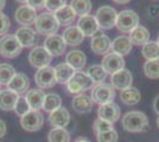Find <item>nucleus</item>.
Returning a JSON list of instances; mask_svg holds the SVG:
<instances>
[{
	"instance_id": "obj_1",
	"label": "nucleus",
	"mask_w": 159,
	"mask_h": 142,
	"mask_svg": "<svg viewBox=\"0 0 159 142\" xmlns=\"http://www.w3.org/2000/svg\"><path fill=\"white\" fill-rule=\"evenodd\" d=\"M122 128L131 133L144 131L148 127V118L143 111H128L121 118Z\"/></svg>"
},
{
	"instance_id": "obj_2",
	"label": "nucleus",
	"mask_w": 159,
	"mask_h": 142,
	"mask_svg": "<svg viewBox=\"0 0 159 142\" xmlns=\"http://www.w3.org/2000/svg\"><path fill=\"white\" fill-rule=\"evenodd\" d=\"M36 31L38 33L43 34V36H51V34H56V32L60 28V23L56 19L55 13L51 12H43V13L38 14L36 23Z\"/></svg>"
},
{
	"instance_id": "obj_3",
	"label": "nucleus",
	"mask_w": 159,
	"mask_h": 142,
	"mask_svg": "<svg viewBox=\"0 0 159 142\" xmlns=\"http://www.w3.org/2000/svg\"><path fill=\"white\" fill-rule=\"evenodd\" d=\"M94 83L93 80L88 76L87 72L83 71H76L74 74L73 78L66 83V89L70 94L80 95L82 94L83 91L86 90H90L94 88Z\"/></svg>"
},
{
	"instance_id": "obj_4",
	"label": "nucleus",
	"mask_w": 159,
	"mask_h": 142,
	"mask_svg": "<svg viewBox=\"0 0 159 142\" xmlns=\"http://www.w3.org/2000/svg\"><path fill=\"white\" fill-rule=\"evenodd\" d=\"M138 25H139V15L134 11H132V10H124V11L118 13L115 26L118 27V30L120 32L129 33Z\"/></svg>"
},
{
	"instance_id": "obj_5",
	"label": "nucleus",
	"mask_w": 159,
	"mask_h": 142,
	"mask_svg": "<svg viewBox=\"0 0 159 142\" xmlns=\"http://www.w3.org/2000/svg\"><path fill=\"white\" fill-rule=\"evenodd\" d=\"M20 45L14 34H5L0 38V54L5 58H16L21 52Z\"/></svg>"
},
{
	"instance_id": "obj_6",
	"label": "nucleus",
	"mask_w": 159,
	"mask_h": 142,
	"mask_svg": "<svg viewBox=\"0 0 159 142\" xmlns=\"http://www.w3.org/2000/svg\"><path fill=\"white\" fill-rule=\"evenodd\" d=\"M90 97H92L93 102L98 103L99 105L111 103L115 98V89L112 84L100 83V84H96L92 89V96Z\"/></svg>"
},
{
	"instance_id": "obj_7",
	"label": "nucleus",
	"mask_w": 159,
	"mask_h": 142,
	"mask_svg": "<svg viewBox=\"0 0 159 142\" xmlns=\"http://www.w3.org/2000/svg\"><path fill=\"white\" fill-rule=\"evenodd\" d=\"M118 18V12L111 6H101L95 13V19L102 30H111L115 26Z\"/></svg>"
},
{
	"instance_id": "obj_8",
	"label": "nucleus",
	"mask_w": 159,
	"mask_h": 142,
	"mask_svg": "<svg viewBox=\"0 0 159 142\" xmlns=\"http://www.w3.org/2000/svg\"><path fill=\"white\" fill-rule=\"evenodd\" d=\"M52 61V56L49 54L44 46H36L29 54V62L36 69H42L45 67H50Z\"/></svg>"
},
{
	"instance_id": "obj_9",
	"label": "nucleus",
	"mask_w": 159,
	"mask_h": 142,
	"mask_svg": "<svg viewBox=\"0 0 159 142\" xmlns=\"http://www.w3.org/2000/svg\"><path fill=\"white\" fill-rule=\"evenodd\" d=\"M44 116L39 110H30L20 117V126L26 131H37L43 127Z\"/></svg>"
},
{
	"instance_id": "obj_10",
	"label": "nucleus",
	"mask_w": 159,
	"mask_h": 142,
	"mask_svg": "<svg viewBox=\"0 0 159 142\" xmlns=\"http://www.w3.org/2000/svg\"><path fill=\"white\" fill-rule=\"evenodd\" d=\"M34 82L39 89H50L57 83L55 68L52 67H45V68L38 69L34 74Z\"/></svg>"
},
{
	"instance_id": "obj_11",
	"label": "nucleus",
	"mask_w": 159,
	"mask_h": 142,
	"mask_svg": "<svg viewBox=\"0 0 159 142\" xmlns=\"http://www.w3.org/2000/svg\"><path fill=\"white\" fill-rule=\"evenodd\" d=\"M101 65L107 74L113 75L125 69V59H124V56H120L115 52H109L102 58Z\"/></svg>"
},
{
	"instance_id": "obj_12",
	"label": "nucleus",
	"mask_w": 159,
	"mask_h": 142,
	"mask_svg": "<svg viewBox=\"0 0 159 142\" xmlns=\"http://www.w3.org/2000/svg\"><path fill=\"white\" fill-rule=\"evenodd\" d=\"M43 46L49 51V54L52 57H58L66 52V44L63 37L60 34H51L48 36L44 41V45Z\"/></svg>"
},
{
	"instance_id": "obj_13",
	"label": "nucleus",
	"mask_w": 159,
	"mask_h": 142,
	"mask_svg": "<svg viewBox=\"0 0 159 142\" xmlns=\"http://www.w3.org/2000/svg\"><path fill=\"white\" fill-rule=\"evenodd\" d=\"M36 12L37 11L33 10L32 7H30L29 5H21L17 8V11L14 13V19L21 26L30 27V25H34L36 19L38 17Z\"/></svg>"
},
{
	"instance_id": "obj_14",
	"label": "nucleus",
	"mask_w": 159,
	"mask_h": 142,
	"mask_svg": "<svg viewBox=\"0 0 159 142\" xmlns=\"http://www.w3.org/2000/svg\"><path fill=\"white\" fill-rule=\"evenodd\" d=\"M90 49L94 54L106 56L107 54H109L112 51V41L106 34L96 33L94 37H92Z\"/></svg>"
},
{
	"instance_id": "obj_15",
	"label": "nucleus",
	"mask_w": 159,
	"mask_h": 142,
	"mask_svg": "<svg viewBox=\"0 0 159 142\" xmlns=\"http://www.w3.org/2000/svg\"><path fill=\"white\" fill-rule=\"evenodd\" d=\"M133 83V76L129 70L127 69H122L115 74L111 75V84H112L114 89L118 90H125L127 88H131Z\"/></svg>"
},
{
	"instance_id": "obj_16",
	"label": "nucleus",
	"mask_w": 159,
	"mask_h": 142,
	"mask_svg": "<svg viewBox=\"0 0 159 142\" xmlns=\"http://www.w3.org/2000/svg\"><path fill=\"white\" fill-rule=\"evenodd\" d=\"M77 27L84 34V37H94L100 30L95 15H92V14L80 17V19L77 20Z\"/></svg>"
},
{
	"instance_id": "obj_17",
	"label": "nucleus",
	"mask_w": 159,
	"mask_h": 142,
	"mask_svg": "<svg viewBox=\"0 0 159 142\" xmlns=\"http://www.w3.org/2000/svg\"><path fill=\"white\" fill-rule=\"evenodd\" d=\"M98 115H99V118L114 123L120 118L121 111H120L118 104H115L114 102H111V103L100 105L99 110H98Z\"/></svg>"
},
{
	"instance_id": "obj_18",
	"label": "nucleus",
	"mask_w": 159,
	"mask_h": 142,
	"mask_svg": "<svg viewBox=\"0 0 159 142\" xmlns=\"http://www.w3.org/2000/svg\"><path fill=\"white\" fill-rule=\"evenodd\" d=\"M18 41L20 43V45L23 47H31L36 44L37 41V36H36V31L29 26H21L19 27L16 34Z\"/></svg>"
},
{
	"instance_id": "obj_19",
	"label": "nucleus",
	"mask_w": 159,
	"mask_h": 142,
	"mask_svg": "<svg viewBox=\"0 0 159 142\" xmlns=\"http://www.w3.org/2000/svg\"><path fill=\"white\" fill-rule=\"evenodd\" d=\"M49 122L53 128H66L70 122V114L64 107H61L50 113Z\"/></svg>"
},
{
	"instance_id": "obj_20",
	"label": "nucleus",
	"mask_w": 159,
	"mask_h": 142,
	"mask_svg": "<svg viewBox=\"0 0 159 142\" xmlns=\"http://www.w3.org/2000/svg\"><path fill=\"white\" fill-rule=\"evenodd\" d=\"M30 87V80L25 74L23 72H17L12 78V81L8 83L7 89L12 90L13 93L18 95H21L24 93H27Z\"/></svg>"
},
{
	"instance_id": "obj_21",
	"label": "nucleus",
	"mask_w": 159,
	"mask_h": 142,
	"mask_svg": "<svg viewBox=\"0 0 159 142\" xmlns=\"http://www.w3.org/2000/svg\"><path fill=\"white\" fill-rule=\"evenodd\" d=\"M66 63H68L75 71H81L86 67L87 56L81 50H71L66 54Z\"/></svg>"
},
{
	"instance_id": "obj_22",
	"label": "nucleus",
	"mask_w": 159,
	"mask_h": 142,
	"mask_svg": "<svg viewBox=\"0 0 159 142\" xmlns=\"http://www.w3.org/2000/svg\"><path fill=\"white\" fill-rule=\"evenodd\" d=\"M62 37L66 45L70 46H77L84 41V34L81 32V30L77 26H68L63 31Z\"/></svg>"
},
{
	"instance_id": "obj_23",
	"label": "nucleus",
	"mask_w": 159,
	"mask_h": 142,
	"mask_svg": "<svg viewBox=\"0 0 159 142\" xmlns=\"http://www.w3.org/2000/svg\"><path fill=\"white\" fill-rule=\"evenodd\" d=\"M19 98V95L13 93L10 89H4L0 91V109L4 111L14 110L16 103Z\"/></svg>"
},
{
	"instance_id": "obj_24",
	"label": "nucleus",
	"mask_w": 159,
	"mask_h": 142,
	"mask_svg": "<svg viewBox=\"0 0 159 142\" xmlns=\"http://www.w3.org/2000/svg\"><path fill=\"white\" fill-rule=\"evenodd\" d=\"M93 100L92 97L84 94L76 95L73 100V108L79 114H87L93 109Z\"/></svg>"
},
{
	"instance_id": "obj_25",
	"label": "nucleus",
	"mask_w": 159,
	"mask_h": 142,
	"mask_svg": "<svg viewBox=\"0 0 159 142\" xmlns=\"http://www.w3.org/2000/svg\"><path fill=\"white\" fill-rule=\"evenodd\" d=\"M76 71L74 70L68 63H60L55 67V75H56V81L61 84H66L68 82L73 78L74 74Z\"/></svg>"
},
{
	"instance_id": "obj_26",
	"label": "nucleus",
	"mask_w": 159,
	"mask_h": 142,
	"mask_svg": "<svg viewBox=\"0 0 159 142\" xmlns=\"http://www.w3.org/2000/svg\"><path fill=\"white\" fill-rule=\"evenodd\" d=\"M128 38L132 43V45H143L144 46L146 43L150 41V32L146 27L138 25L134 30L129 32Z\"/></svg>"
},
{
	"instance_id": "obj_27",
	"label": "nucleus",
	"mask_w": 159,
	"mask_h": 142,
	"mask_svg": "<svg viewBox=\"0 0 159 142\" xmlns=\"http://www.w3.org/2000/svg\"><path fill=\"white\" fill-rule=\"evenodd\" d=\"M132 43L126 36H119L112 41V51L120 56L128 54L132 50Z\"/></svg>"
},
{
	"instance_id": "obj_28",
	"label": "nucleus",
	"mask_w": 159,
	"mask_h": 142,
	"mask_svg": "<svg viewBox=\"0 0 159 142\" xmlns=\"http://www.w3.org/2000/svg\"><path fill=\"white\" fill-rule=\"evenodd\" d=\"M25 97L30 104L31 110H38V109L43 108V103H44V98H45V94L43 93V90H40V89L27 90Z\"/></svg>"
},
{
	"instance_id": "obj_29",
	"label": "nucleus",
	"mask_w": 159,
	"mask_h": 142,
	"mask_svg": "<svg viewBox=\"0 0 159 142\" xmlns=\"http://www.w3.org/2000/svg\"><path fill=\"white\" fill-rule=\"evenodd\" d=\"M55 17L58 20L60 25L63 26H70L76 19V13L70 5H66L64 7L60 8L57 12H55Z\"/></svg>"
},
{
	"instance_id": "obj_30",
	"label": "nucleus",
	"mask_w": 159,
	"mask_h": 142,
	"mask_svg": "<svg viewBox=\"0 0 159 142\" xmlns=\"http://www.w3.org/2000/svg\"><path fill=\"white\" fill-rule=\"evenodd\" d=\"M120 100L124 102L126 105H135L141 100V94L137 88L131 87L125 90H121L120 93Z\"/></svg>"
},
{
	"instance_id": "obj_31",
	"label": "nucleus",
	"mask_w": 159,
	"mask_h": 142,
	"mask_svg": "<svg viewBox=\"0 0 159 142\" xmlns=\"http://www.w3.org/2000/svg\"><path fill=\"white\" fill-rule=\"evenodd\" d=\"M70 6L75 11L76 15L83 17L92 12V1L90 0H71Z\"/></svg>"
},
{
	"instance_id": "obj_32",
	"label": "nucleus",
	"mask_w": 159,
	"mask_h": 142,
	"mask_svg": "<svg viewBox=\"0 0 159 142\" xmlns=\"http://www.w3.org/2000/svg\"><path fill=\"white\" fill-rule=\"evenodd\" d=\"M61 107H62V98L60 97V95L55 94V93H50V94L45 95L44 103H43V109L45 111L52 113Z\"/></svg>"
},
{
	"instance_id": "obj_33",
	"label": "nucleus",
	"mask_w": 159,
	"mask_h": 142,
	"mask_svg": "<svg viewBox=\"0 0 159 142\" xmlns=\"http://www.w3.org/2000/svg\"><path fill=\"white\" fill-rule=\"evenodd\" d=\"M87 74L93 80L94 83H96V84L103 83V81L106 80L107 77V72L105 71V69L102 68V65H100V64L90 65L89 68L87 69Z\"/></svg>"
},
{
	"instance_id": "obj_34",
	"label": "nucleus",
	"mask_w": 159,
	"mask_h": 142,
	"mask_svg": "<svg viewBox=\"0 0 159 142\" xmlns=\"http://www.w3.org/2000/svg\"><path fill=\"white\" fill-rule=\"evenodd\" d=\"M143 56L146 58V61H153L159 59V44L158 41H150L143 46Z\"/></svg>"
},
{
	"instance_id": "obj_35",
	"label": "nucleus",
	"mask_w": 159,
	"mask_h": 142,
	"mask_svg": "<svg viewBox=\"0 0 159 142\" xmlns=\"http://www.w3.org/2000/svg\"><path fill=\"white\" fill-rule=\"evenodd\" d=\"M16 74H17L16 69L11 64H8V63L0 64V84L8 85V83L12 81Z\"/></svg>"
},
{
	"instance_id": "obj_36",
	"label": "nucleus",
	"mask_w": 159,
	"mask_h": 142,
	"mask_svg": "<svg viewBox=\"0 0 159 142\" xmlns=\"http://www.w3.org/2000/svg\"><path fill=\"white\" fill-rule=\"evenodd\" d=\"M49 142H69L70 134L66 128H53L48 135Z\"/></svg>"
},
{
	"instance_id": "obj_37",
	"label": "nucleus",
	"mask_w": 159,
	"mask_h": 142,
	"mask_svg": "<svg viewBox=\"0 0 159 142\" xmlns=\"http://www.w3.org/2000/svg\"><path fill=\"white\" fill-rule=\"evenodd\" d=\"M144 72L146 77L150 80H158L159 78V59L146 61L144 63Z\"/></svg>"
},
{
	"instance_id": "obj_38",
	"label": "nucleus",
	"mask_w": 159,
	"mask_h": 142,
	"mask_svg": "<svg viewBox=\"0 0 159 142\" xmlns=\"http://www.w3.org/2000/svg\"><path fill=\"white\" fill-rule=\"evenodd\" d=\"M30 110H31V108H30V104L27 102L26 97L25 96H19L18 101L16 103V107H14V113L21 117L25 114H27Z\"/></svg>"
},
{
	"instance_id": "obj_39",
	"label": "nucleus",
	"mask_w": 159,
	"mask_h": 142,
	"mask_svg": "<svg viewBox=\"0 0 159 142\" xmlns=\"http://www.w3.org/2000/svg\"><path fill=\"white\" fill-rule=\"evenodd\" d=\"M93 128H94V131L98 135V134H101V133L112 130V129H114V127H113V123H111V122L105 121L102 118H96L93 124Z\"/></svg>"
},
{
	"instance_id": "obj_40",
	"label": "nucleus",
	"mask_w": 159,
	"mask_h": 142,
	"mask_svg": "<svg viewBox=\"0 0 159 142\" xmlns=\"http://www.w3.org/2000/svg\"><path fill=\"white\" fill-rule=\"evenodd\" d=\"M98 137V142H118V133L112 129L109 131H105V133H101L96 135Z\"/></svg>"
},
{
	"instance_id": "obj_41",
	"label": "nucleus",
	"mask_w": 159,
	"mask_h": 142,
	"mask_svg": "<svg viewBox=\"0 0 159 142\" xmlns=\"http://www.w3.org/2000/svg\"><path fill=\"white\" fill-rule=\"evenodd\" d=\"M66 5V0H45V8L49 12L55 13L60 8L64 7Z\"/></svg>"
},
{
	"instance_id": "obj_42",
	"label": "nucleus",
	"mask_w": 159,
	"mask_h": 142,
	"mask_svg": "<svg viewBox=\"0 0 159 142\" xmlns=\"http://www.w3.org/2000/svg\"><path fill=\"white\" fill-rule=\"evenodd\" d=\"M10 27H11L10 18L2 11H0V36L2 37V36L7 34V31L10 30Z\"/></svg>"
},
{
	"instance_id": "obj_43",
	"label": "nucleus",
	"mask_w": 159,
	"mask_h": 142,
	"mask_svg": "<svg viewBox=\"0 0 159 142\" xmlns=\"http://www.w3.org/2000/svg\"><path fill=\"white\" fill-rule=\"evenodd\" d=\"M26 5L32 7L36 11H39L45 7V0H27Z\"/></svg>"
},
{
	"instance_id": "obj_44",
	"label": "nucleus",
	"mask_w": 159,
	"mask_h": 142,
	"mask_svg": "<svg viewBox=\"0 0 159 142\" xmlns=\"http://www.w3.org/2000/svg\"><path fill=\"white\" fill-rule=\"evenodd\" d=\"M6 130H7L6 123L2 121V120H0V139L5 136V134H6Z\"/></svg>"
},
{
	"instance_id": "obj_45",
	"label": "nucleus",
	"mask_w": 159,
	"mask_h": 142,
	"mask_svg": "<svg viewBox=\"0 0 159 142\" xmlns=\"http://www.w3.org/2000/svg\"><path fill=\"white\" fill-rule=\"evenodd\" d=\"M153 109L157 114H159V95H157L153 100Z\"/></svg>"
},
{
	"instance_id": "obj_46",
	"label": "nucleus",
	"mask_w": 159,
	"mask_h": 142,
	"mask_svg": "<svg viewBox=\"0 0 159 142\" xmlns=\"http://www.w3.org/2000/svg\"><path fill=\"white\" fill-rule=\"evenodd\" d=\"M115 4H119V5H125V4H128L131 0H113Z\"/></svg>"
},
{
	"instance_id": "obj_47",
	"label": "nucleus",
	"mask_w": 159,
	"mask_h": 142,
	"mask_svg": "<svg viewBox=\"0 0 159 142\" xmlns=\"http://www.w3.org/2000/svg\"><path fill=\"white\" fill-rule=\"evenodd\" d=\"M75 142H90V141L88 139H86V137H79V139L75 140Z\"/></svg>"
},
{
	"instance_id": "obj_48",
	"label": "nucleus",
	"mask_w": 159,
	"mask_h": 142,
	"mask_svg": "<svg viewBox=\"0 0 159 142\" xmlns=\"http://www.w3.org/2000/svg\"><path fill=\"white\" fill-rule=\"evenodd\" d=\"M5 5H6V0H0V11H2Z\"/></svg>"
},
{
	"instance_id": "obj_49",
	"label": "nucleus",
	"mask_w": 159,
	"mask_h": 142,
	"mask_svg": "<svg viewBox=\"0 0 159 142\" xmlns=\"http://www.w3.org/2000/svg\"><path fill=\"white\" fill-rule=\"evenodd\" d=\"M16 1H18L20 4H26L27 2V0H16Z\"/></svg>"
},
{
	"instance_id": "obj_50",
	"label": "nucleus",
	"mask_w": 159,
	"mask_h": 142,
	"mask_svg": "<svg viewBox=\"0 0 159 142\" xmlns=\"http://www.w3.org/2000/svg\"><path fill=\"white\" fill-rule=\"evenodd\" d=\"M157 126H158V128H159V117L157 118Z\"/></svg>"
},
{
	"instance_id": "obj_51",
	"label": "nucleus",
	"mask_w": 159,
	"mask_h": 142,
	"mask_svg": "<svg viewBox=\"0 0 159 142\" xmlns=\"http://www.w3.org/2000/svg\"><path fill=\"white\" fill-rule=\"evenodd\" d=\"M157 41H158V44H159V34H158V38H157Z\"/></svg>"
},
{
	"instance_id": "obj_52",
	"label": "nucleus",
	"mask_w": 159,
	"mask_h": 142,
	"mask_svg": "<svg viewBox=\"0 0 159 142\" xmlns=\"http://www.w3.org/2000/svg\"><path fill=\"white\" fill-rule=\"evenodd\" d=\"M0 85H1V84H0ZM0 91H1V87H0Z\"/></svg>"
}]
</instances>
